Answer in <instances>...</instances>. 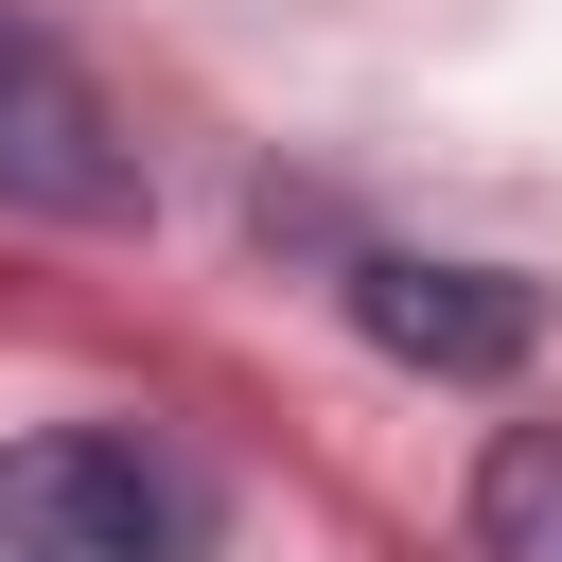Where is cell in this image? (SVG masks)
Listing matches in <instances>:
<instances>
[{
    "label": "cell",
    "instance_id": "cell-1",
    "mask_svg": "<svg viewBox=\"0 0 562 562\" xmlns=\"http://www.w3.org/2000/svg\"><path fill=\"white\" fill-rule=\"evenodd\" d=\"M0 562H193V474L105 422H53L0 457Z\"/></svg>",
    "mask_w": 562,
    "mask_h": 562
},
{
    "label": "cell",
    "instance_id": "cell-2",
    "mask_svg": "<svg viewBox=\"0 0 562 562\" xmlns=\"http://www.w3.org/2000/svg\"><path fill=\"white\" fill-rule=\"evenodd\" d=\"M0 211H53V228H140V140L105 123V88L70 70L53 18L0 0Z\"/></svg>",
    "mask_w": 562,
    "mask_h": 562
},
{
    "label": "cell",
    "instance_id": "cell-3",
    "mask_svg": "<svg viewBox=\"0 0 562 562\" xmlns=\"http://www.w3.org/2000/svg\"><path fill=\"white\" fill-rule=\"evenodd\" d=\"M351 334L386 351V369H422V386H509L527 351H544V281H509V263H351Z\"/></svg>",
    "mask_w": 562,
    "mask_h": 562
},
{
    "label": "cell",
    "instance_id": "cell-4",
    "mask_svg": "<svg viewBox=\"0 0 562 562\" xmlns=\"http://www.w3.org/2000/svg\"><path fill=\"white\" fill-rule=\"evenodd\" d=\"M474 562H562V422H509L474 457Z\"/></svg>",
    "mask_w": 562,
    "mask_h": 562
}]
</instances>
